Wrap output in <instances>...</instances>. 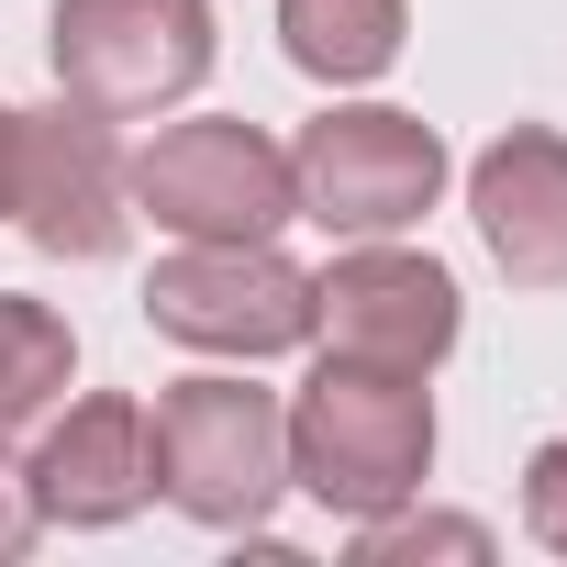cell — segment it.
Masks as SVG:
<instances>
[{"mask_svg": "<svg viewBox=\"0 0 567 567\" xmlns=\"http://www.w3.org/2000/svg\"><path fill=\"white\" fill-rule=\"evenodd\" d=\"M434 478V390L423 368L323 357L290 401V489H312L334 523H368Z\"/></svg>", "mask_w": 567, "mask_h": 567, "instance_id": "6da1fadb", "label": "cell"}, {"mask_svg": "<svg viewBox=\"0 0 567 567\" xmlns=\"http://www.w3.org/2000/svg\"><path fill=\"white\" fill-rule=\"evenodd\" d=\"M156 489L212 523V534H267L278 489H290V401L245 379H167L156 412Z\"/></svg>", "mask_w": 567, "mask_h": 567, "instance_id": "7a4b0ae2", "label": "cell"}, {"mask_svg": "<svg viewBox=\"0 0 567 567\" xmlns=\"http://www.w3.org/2000/svg\"><path fill=\"white\" fill-rule=\"evenodd\" d=\"M456 156L423 112H390V101H346L323 123H301L290 145V189H301V223H323L334 245H368V234H412L434 200H445Z\"/></svg>", "mask_w": 567, "mask_h": 567, "instance_id": "3957f363", "label": "cell"}, {"mask_svg": "<svg viewBox=\"0 0 567 567\" xmlns=\"http://www.w3.org/2000/svg\"><path fill=\"white\" fill-rule=\"evenodd\" d=\"M12 223L34 256H68V267H101L134 234V156H123L112 112H90L68 90L45 112H12Z\"/></svg>", "mask_w": 567, "mask_h": 567, "instance_id": "277c9868", "label": "cell"}, {"mask_svg": "<svg viewBox=\"0 0 567 567\" xmlns=\"http://www.w3.org/2000/svg\"><path fill=\"white\" fill-rule=\"evenodd\" d=\"M45 56L68 101L145 123L212 79V0H56Z\"/></svg>", "mask_w": 567, "mask_h": 567, "instance_id": "5b68a950", "label": "cell"}, {"mask_svg": "<svg viewBox=\"0 0 567 567\" xmlns=\"http://www.w3.org/2000/svg\"><path fill=\"white\" fill-rule=\"evenodd\" d=\"M145 323L167 346H189V357H245L256 368V357L312 346V278L267 234H245V245H178L145 278Z\"/></svg>", "mask_w": 567, "mask_h": 567, "instance_id": "8992f818", "label": "cell"}, {"mask_svg": "<svg viewBox=\"0 0 567 567\" xmlns=\"http://www.w3.org/2000/svg\"><path fill=\"white\" fill-rule=\"evenodd\" d=\"M134 212L178 245H245V234H278L301 223V189H290V145H267L256 123H167L145 156H134Z\"/></svg>", "mask_w": 567, "mask_h": 567, "instance_id": "52a82bcc", "label": "cell"}, {"mask_svg": "<svg viewBox=\"0 0 567 567\" xmlns=\"http://www.w3.org/2000/svg\"><path fill=\"white\" fill-rule=\"evenodd\" d=\"M456 323H467L456 278L434 256H412L401 234H368L312 278V334L334 357H368V368H434L456 346Z\"/></svg>", "mask_w": 567, "mask_h": 567, "instance_id": "ba28073f", "label": "cell"}, {"mask_svg": "<svg viewBox=\"0 0 567 567\" xmlns=\"http://www.w3.org/2000/svg\"><path fill=\"white\" fill-rule=\"evenodd\" d=\"M34 512L68 523V534H112L156 501V434H145V401L123 390H90V401H56L45 412V445L23 467Z\"/></svg>", "mask_w": 567, "mask_h": 567, "instance_id": "9c48e42d", "label": "cell"}, {"mask_svg": "<svg viewBox=\"0 0 567 567\" xmlns=\"http://www.w3.org/2000/svg\"><path fill=\"white\" fill-rule=\"evenodd\" d=\"M467 212L512 290H567V134L512 123L467 156Z\"/></svg>", "mask_w": 567, "mask_h": 567, "instance_id": "30bf717a", "label": "cell"}, {"mask_svg": "<svg viewBox=\"0 0 567 567\" xmlns=\"http://www.w3.org/2000/svg\"><path fill=\"white\" fill-rule=\"evenodd\" d=\"M401 34H412L401 0H278V45H290V68L323 79V90L390 79L401 68Z\"/></svg>", "mask_w": 567, "mask_h": 567, "instance_id": "8fae6325", "label": "cell"}, {"mask_svg": "<svg viewBox=\"0 0 567 567\" xmlns=\"http://www.w3.org/2000/svg\"><path fill=\"white\" fill-rule=\"evenodd\" d=\"M79 379V334L56 301H23V290H0V445L34 434Z\"/></svg>", "mask_w": 567, "mask_h": 567, "instance_id": "7c38bea8", "label": "cell"}, {"mask_svg": "<svg viewBox=\"0 0 567 567\" xmlns=\"http://www.w3.org/2000/svg\"><path fill=\"white\" fill-rule=\"evenodd\" d=\"M357 556L379 567V556H489V523H467V512H412V501H390V512H368L357 523Z\"/></svg>", "mask_w": 567, "mask_h": 567, "instance_id": "4fadbf2b", "label": "cell"}, {"mask_svg": "<svg viewBox=\"0 0 567 567\" xmlns=\"http://www.w3.org/2000/svg\"><path fill=\"white\" fill-rule=\"evenodd\" d=\"M523 534H534L545 556H567V434H545V445L523 456Z\"/></svg>", "mask_w": 567, "mask_h": 567, "instance_id": "5bb4252c", "label": "cell"}, {"mask_svg": "<svg viewBox=\"0 0 567 567\" xmlns=\"http://www.w3.org/2000/svg\"><path fill=\"white\" fill-rule=\"evenodd\" d=\"M34 534H45V512H34V489H23V467L0 456V567H12V556H23Z\"/></svg>", "mask_w": 567, "mask_h": 567, "instance_id": "9a60e30c", "label": "cell"}, {"mask_svg": "<svg viewBox=\"0 0 567 567\" xmlns=\"http://www.w3.org/2000/svg\"><path fill=\"white\" fill-rule=\"evenodd\" d=\"M0 223H12V112H0Z\"/></svg>", "mask_w": 567, "mask_h": 567, "instance_id": "2e32d148", "label": "cell"}]
</instances>
